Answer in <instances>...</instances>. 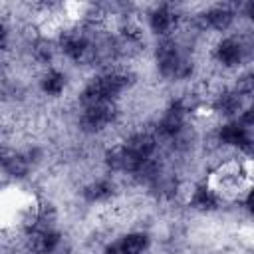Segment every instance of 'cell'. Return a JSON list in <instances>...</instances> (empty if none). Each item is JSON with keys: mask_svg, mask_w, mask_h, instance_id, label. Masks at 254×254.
<instances>
[{"mask_svg": "<svg viewBox=\"0 0 254 254\" xmlns=\"http://www.w3.org/2000/svg\"><path fill=\"white\" fill-rule=\"evenodd\" d=\"M155 149V139L147 133H139V135H133L127 143V151L135 153L137 157L141 159H147L151 155V151Z\"/></svg>", "mask_w": 254, "mask_h": 254, "instance_id": "cell-1", "label": "cell"}, {"mask_svg": "<svg viewBox=\"0 0 254 254\" xmlns=\"http://www.w3.org/2000/svg\"><path fill=\"white\" fill-rule=\"evenodd\" d=\"M218 60L226 65H234L240 62V56H242V48L236 40H224L220 46H218Z\"/></svg>", "mask_w": 254, "mask_h": 254, "instance_id": "cell-2", "label": "cell"}, {"mask_svg": "<svg viewBox=\"0 0 254 254\" xmlns=\"http://www.w3.org/2000/svg\"><path fill=\"white\" fill-rule=\"evenodd\" d=\"M204 18H206V24H208V26H212V28H216V30H224V28H228L230 22H232V12H230L228 8L218 6V8H212L210 12H206Z\"/></svg>", "mask_w": 254, "mask_h": 254, "instance_id": "cell-3", "label": "cell"}, {"mask_svg": "<svg viewBox=\"0 0 254 254\" xmlns=\"http://www.w3.org/2000/svg\"><path fill=\"white\" fill-rule=\"evenodd\" d=\"M220 139L228 145H248V137H246V131L244 127H240L238 123H230V125H224L222 131H220Z\"/></svg>", "mask_w": 254, "mask_h": 254, "instance_id": "cell-4", "label": "cell"}, {"mask_svg": "<svg viewBox=\"0 0 254 254\" xmlns=\"http://www.w3.org/2000/svg\"><path fill=\"white\" fill-rule=\"evenodd\" d=\"M0 163H2V167H4L10 175H14V177H22V175L28 171V161H26L22 155L6 153V155H2Z\"/></svg>", "mask_w": 254, "mask_h": 254, "instance_id": "cell-5", "label": "cell"}, {"mask_svg": "<svg viewBox=\"0 0 254 254\" xmlns=\"http://www.w3.org/2000/svg\"><path fill=\"white\" fill-rule=\"evenodd\" d=\"M173 24V14L167 10V8H159L153 12L151 16V26L155 32H167Z\"/></svg>", "mask_w": 254, "mask_h": 254, "instance_id": "cell-6", "label": "cell"}, {"mask_svg": "<svg viewBox=\"0 0 254 254\" xmlns=\"http://www.w3.org/2000/svg\"><path fill=\"white\" fill-rule=\"evenodd\" d=\"M145 244H147V240L143 234H129L121 242V248H123V254H139L145 248Z\"/></svg>", "mask_w": 254, "mask_h": 254, "instance_id": "cell-7", "label": "cell"}, {"mask_svg": "<svg viewBox=\"0 0 254 254\" xmlns=\"http://www.w3.org/2000/svg\"><path fill=\"white\" fill-rule=\"evenodd\" d=\"M113 192V187L105 181H99V183H93L91 187H87L85 194L89 200H101V198H107L109 194Z\"/></svg>", "mask_w": 254, "mask_h": 254, "instance_id": "cell-8", "label": "cell"}, {"mask_svg": "<svg viewBox=\"0 0 254 254\" xmlns=\"http://www.w3.org/2000/svg\"><path fill=\"white\" fill-rule=\"evenodd\" d=\"M64 83H65V79H64V75L60 71H50L44 77V89L48 93H52V95H58L64 89Z\"/></svg>", "mask_w": 254, "mask_h": 254, "instance_id": "cell-9", "label": "cell"}, {"mask_svg": "<svg viewBox=\"0 0 254 254\" xmlns=\"http://www.w3.org/2000/svg\"><path fill=\"white\" fill-rule=\"evenodd\" d=\"M216 109L222 111V113H226V115H230V113H234V111L240 109V99H238L234 93H224V95L218 97Z\"/></svg>", "mask_w": 254, "mask_h": 254, "instance_id": "cell-10", "label": "cell"}, {"mask_svg": "<svg viewBox=\"0 0 254 254\" xmlns=\"http://www.w3.org/2000/svg\"><path fill=\"white\" fill-rule=\"evenodd\" d=\"M28 246H30V250H32L34 254H46V252H50L48 240H46V230L32 234L30 240H28Z\"/></svg>", "mask_w": 254, "mask_h": 254, "instance_id": "cell-11", "label": "cell"}, {"mask_svg": "<svg viewBox=\"0 0 254 254\" xmlns=\"http://www.w3.org/2000/svg\"><path fill=\"white\" fill-rule=\"evenodd\" d=\"M192 202H194V206H198V208H212V206H214V196H212L206 189H198V190L194 192Z\"/></svg>", "mask_w": 254, "mask_h": 254, "instance_id": "cell-12", "label": "cell"}, {"mask_svg": "<svg viewBox=\"0 0 254 254\" xmlns=\"http://www.w3.org/2000/svg\"><path fill=\"white\" fill-rule=\"evenodd\" d=\"M34 52H36V56H38L40 60L48 62V60L54 56V46H52V42H48V40H40V42L36 44Z\"/></svg>", "mask_w": 254, "mask_h": 254, "instance_id": "cell-13", "label": "cell"}, {"mask_svg": "<svg viewBox=\"0 0 254 254\" xmlns=\"http://www.w3.org/2000/svg\"><path fill=\"white\" fill-rule=\"evenodd\" d=\"M123 155H125V149H113L105 155V161L111 169H123Z\"/></svg>", "mask_w": 254, "mask_h": 254, "instance_id": "cell-14", "label": "cell"}, {"mask_svg": "<svg viewBox=\"0 0 254 254\" xmlns=\"http://www.w3.org/2000/svg\"><path fill=\"white\" fill-rule=\"evenodd\" d=\"M54 218H56V210H54V206H52V204H44L42 210H40V214H38V222L42 224V228L50 226V224L54 222Z\"/></svg>", "mask_w": 254, "mask_h": 254, "instance_id": "cell-15", "label": "cell"}, {"mask_svg": "<svg viewBox=\"0 0 254 254\" xmlns=\"http://www.w3.org/2000/svg\"><path fill=\"white\" fill-rule=\"evenodd\" d=\"M236 89H238V93H242V95H250V93H252V77H250V75L240 77Z\"/></svg>", "mask_w": 254, "mask_h": 254, "instance_id": "cell-16", "label": "cell"}, {"mask_svg": "<svg viewBox=\"0 0 254 254\" xmlns=\"http://www.w3.org/2000/svg\"><path fill=\"white\" fill-rule=\"evenodd\" d=\"M105 254H123V248H121V244H111V246H107Z\"/></svg>", "mask_w": 254, "mask_h": 254, "instance_id": "cell-17", "label": "cell"}, {"mask_svg": "<svg viewBox=\"0 0 254 254\" xmlns=\"http://www.w3.org/2000/svg\"><path fill=\"white\" fill-rule=\"evenodd\" d=\"M4 44H6V30H4V26L0 24V48H4Z\"/></svg>", "mask_w": 254, "mask_h": 254, "instance_id": "cell-18", "label": "cell"}, {"mask_svg": "<svg viewBox=\"0 0 254 254\" xmlns=\"http://www.w3.org/2000/svg\"><path fill=\"white\" fill-rule=\"evenodd\" d=\"M242 121H244L246 125H250V123H252V111H250V109L246 111V115H244V119H242Z\"/></svg>", "mask_w": 254, "mask_h": 254, "instance_id": "cell-19", "label": "cell"}]
</instances>
